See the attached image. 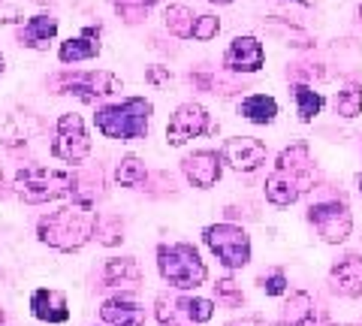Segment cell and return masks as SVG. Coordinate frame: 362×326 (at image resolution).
Instances as JSON below:
<instances>
[{"mask_svg":"<svg viewBox=\"0 0 362 326\" xmlns=\"http://www.w3.org/2000/svg\"><path fill=\"white\" fill-rule=\"evenodd\" d=\"M311 182H314L311 151L305 142H296L278 154V161L266 178V197L275 206H293L311 187Z\"/></svg>","mask_w":362,"mask_h":326,"instance_id":"obj_1","label":"cell"},{"mask_svg":"<svg viewBox=\"0 0 362 326\" xmlns=\"http://www.w3.org/2000/svg\"><path fill=\"white\" fill-rule=\"evenodd\" d=\"M97 230V211L88 199L61 206L58 211H49L40 218V239L58 251H78L90 242Z\"/></svg>","mask_w":362,"mask_h":326,"instance_id":"obj_2","label":"cell"},{"mask_svg":"<svg viewBox=\"0 0 362 326\" xmlns=\"http://www.w3.org/2000/svg\"><path fill=\"white\" fill-rule=\"evenodd\" d=\"M148 121H151V103L145 97H130L124 103L103 106L97 112V130L109 139H145L148 136Z\"/></svg>","mask_w":362,"mask_h":326,"instance_id":"obj_3","label":"cell"},{"mask_svg":"<svg viewBox=\"0 0 362 326\" xmlns=\"http://www.w3.org/2000/svg\"><path fill=\"white\" fill-rule=\"evenodd\" d=\"M157 269L160 275L178 290H197L202 281L209 278L206 263L199 260V254L194 245H160L157 248Z\"/></svg>","mask_w":362,"mask_h":326,"instance_id":"obj_4","label":"cell"},{"mask_svg":"<svg viewBox=\"0 0 362 326\" xmlns=\"http://www.w3.org/2000/svg\"><path fill=\"white\" fill-rule=\"evenodd\" d=\"M16 194L25 202H52L76 194V178L52 166H25L16 175Z\"/></svg>","mask_w":362,"mask_h":326,"instance_id":"obj_5","label":"cell"},{"mask_svg":"<svg viewBox=\"0 0 362 326\" xmlns=\"http://www.w3.org/2000/svg\"><path fill=\"white\" fill-rule=\"evenodd\" d=\"M206 245L226 269H242L251 260V239H247V233L242 227H233V223H214V227H209Z\"/></svg>","mask_w":362,"mask_h":326,"instance_id":"obj_6","label":"cell"},{"mask_svg":"<svg viewBox=\"0 0 362 326\" xmlns=\"http://www.w3.org/2000/svg\"><path fill=\"white\" fill-rule=\"evenodd\" d=\"M52 154L66 163H82L90 154V139L85 133V121L78 115H61L58 127H54V142Z\"/></svg>","mask_w":362,"mask_h":326,"instance_id":"obj_7","label":"cell"},{"mask_svg":"<svg viewBox=\"0 0 362 326\" xmlns=\"http://www.w3.org/2000/svg\"><path fill=\"white\" fill-rule=\"evenodd\" d=\"M308 221L320 233V239L329 245H341L354 230V218H350V209L344 202H317L308 209Z\"/></svg>","mask_w":362,"mask_h":326,"instance_id":"obj_8","label":"cell"},{"mask_svg":"<svg viewBox=\"0 0 362 326\" xmlns=\"http://www.w3.org/2000/svg\"><path fill=\"white\" fill-rule=\"evenodd\" d=\"M211 130L209 112L202 109L199 103H185L175 109V115L169 118L166 124V142L169 145H185L187 139H197L202 133Z\"/></svg>","mask_w":362,"mask_h":326,"instance_id":"obj_9","label":"cell"},{"mask_svg":"<svg viewBox=\"0 0 362 326\" xmlns=\"http://www.w3.org/2000/svg\"><path fill=\"white\" fill-rule=\"evenodd\" d=\"M266 145L254 139V136H233V139H226L223 142V149H221V161L223 163H230L233 170H239V173H254L259 170V166L266 163Z\"/></svg>","mask_w":362,"mask_h":326,"instance_id":"obj_10","label":"cell"},{"mask_svg":"<svg viewBox=\"0 0 362 326\" xmlns=\"http://www.w3.org/2000/svg\"><path fill=\"white\" fill-rule=\"evenodd\" d=\"M61 88L66 94H76L85 103H94L100 97H109L118 91V78L112 73H76V76H61Z\"/></svg>","mask_w":362,"mask_h":326,"instance_id":"obj_11","label":"cell"},{"mask_svg":"<svg viewBox=\"0 0 362 326\" xmlns=\"http://www.w3.org/2000/svg\"><path fill=\"white\" fill-rule=\"evenodd\" d=\"M263 42L257 37H235L223 54V66H230L235 73H257L263 66Z\"/></svg>","mask_w":362,"mask_h":326,"instance_id":"obj_12","label":"cell"},{"mask_svg":"<svg viewBox=\"0 0 362 326\" xmlns=\"http://www.w3.org/2000/svg\"><path fill=\"white\" fill-rule=\"evenodd\" d=\"M181 170H185L190 185L206 190L211 185H218V178H221V157L214 151H194V154H187L185 161H181Z\"/></svg>","mask_w":362,"mask_h":326,"instance_id":"obj_13","label":"cell"},{"mask_svg":"<svg viewBox=\"0 0 362 326\" xmlns=\"http://www.w3.org/2000/svg\"><path fill=\"white\" fill-rule=\"evenodd\" d=\"M329 281H332V290L341 296L350 299H359L362 296V260L359 257H344L329 269Z\"/></svg>","mask_w":362,"mask_h":326,"instance_id":"obj_14","label":"cell"},{"mask_svg":"<svg viewBox=\"0 0 362 326\" xmlns=\"http://www.w3.org/2000/svg\"><path fill=\"white\" fill-rule=\"evenodd\" d=\"M100 318L109 326H145V308L130 296H115L103 302Z\"/></svg>","mask_w":362,"mask_h":326,"instance_id":"obj_15","label":"cell"},{"mask_svg":"<svg viewBox=\"0 0 362 326\" xmlns=\"http://www.w3.org/2000/svg\"><path fill=\"white\" fill-rule=\"evenodd\" d=\"M30 311L37 320H45V323H64L70 318V308H66V296L61 290H33L30 296Z\"/></svg>","mask_w":362,"mask_h":326,"instance_id":"obj_16","label":"cell"},{"mask_svg":"<svg viewBox=\"0 0 362 326\" xmlns=\"http://www.w3.org/2000/svg\"><path fill=\"white\" fill-rule=\"evenodd\" d=\"M100 54V28H85L78 37H70L61 42L58 58L64 64H78V61H90Z\"/></svg>","mask_w":362,"mask_h":326,"instance_id":"obj_17","label":"cell"},{"mask_svg":"<svg viewBox=\"0 0 362 326\" xmlns=\"http://www.w3.org/2000/svg\"><path fill=\"white\" fill-rule=\"evenodd\" d=\"M103 281L106 287H139L142 281V269L133 257H118V260H109L103 269Z\"/></svg>","mask_w":362,"mask_h":326,"instance_id":"obj_18","label":"cell"},{"mask_svg":"<svg viewBox=\"0 0 362 326\" xmlns=\"http://www.w3.org/2000/svg\"><path fill=\"white\" fill-rule=\"evenodd\" d=\"M54 37H58V18L52 16H33L28 18L25 30H21V42L28 49H45Z\"/></svg>","mask_w":362,"mask_h":326,"instance_id":"obj_19","label":"cell"},{"mask_svg":"<svg viewBox=\"0 0 362 326\" xmlns=\"http://www.w3.org/2000/svg\"><path fill=\"white\" fill-rule=\"evenodd\" d=\"M239 112H242L247 121H254V124H272V121H275V115H278V103H275V97L251 94V97L242 100Z\"/></svg>","mask_w":362,"mask_h":326,"instance_id":"obj_20","label":"cell"},{"mask_svg":"<svg viewBox=\"0 0 362 326\" xmlns=\"http://www.w3.org/2000/svg\"><path fill=\"white\" fill-rule=\"evenodd\" d=\"M163 18H166L169 33H175L178 40H194V25H197V18H194V13H190L187 6H181V4L169 6Z\"/></svg>","mask_w":362,"mask_h":326,"instance_id":"obj_21","label":"cell"},{"mask_svg":"<svg viewBox=\"0 0 362 326\" xmlns=\"http://www.w3.org/2000/svg\"><path fill=\"white\" fill-rule=\"evenodd\" d=\"M293 97H296V106H299V118L302 121H314L317 115H320L323 109V97L311 91L308 85H296L293 88Z\"/></svg>","mask_w":362,"mask_h":326,"instance_id":"obj_22","label":"cell"},{"mask_svg":"<svg viewBox=\"0 0 362 326\" xmlns=\"http://www.w3.org/2000/svg\"><path fill=\"white\" fill-rule=\"evenodd\" d=\"M115 178H118V185L124 187H139L145 182V166L139 157H124V161L118 163V170H115Z\"/></svg>","mask_w":362,"mask_h":326,"instance_id":"obj_23","label":"cell"},{"mask_svg":"<svg viewBox=\"0 0 362 326\" xmlns=\"http://www.w3.org/2000/svg\"><path fill=\"white\" fill-rule=\"evenodd\" d=\"M157 4V0H112V6H115V13L127 21V25H136V21H142L145 13Z\"/></svg>","mask_w":362,"mask_h":326,"instance_id":"obj_24","label":"cell"},{"mask_svg":"<svg viewBox=\"0 0 362 326\" xmlns=\"http://www.w3.org/2000/svg\"><path fill=\"white\" fill-rule=\"evenodd\" d=\"M335 109H338V115L341 118H356L362 112V91L359 88H344V91H338Z\"/></svg>","mask_w":362,"mask_h":326,"instance_id":"obj_25","label":"cell"},{"mask_svg":"<svg viewBox=\"0 0 362 326\" xmlns=\"http://www.w3.org/2000/svg\"><path fill=\"white\" fill-rule=\"evenodd\" d=\"M181 308L187 311V318L194 320V323H206L211 320V314H214V302L211 299H199V296H185L178 302Z\"/></svg>","mask_w":362,"mask_h":326,"instance_id":"obj_26","label":"cell"},{"mask_svg":"<svg viewBox=\"0 0 362 326\" xmlns=\"http://www.w3.org/2000/svg\"><path fill=\"white\" fill-rule=\"evenodd\" d=\"M218 30H221V21L214 18V16H197V25H194V40L199 42H209L218 37Z\"/></svg>","mask_w":362,"mask_h":326,"instance_id":"obj_27","label":"cell"},{"mask_svg":"<svg viewBox=\"0 0 362 326\" xmlns=\"http://www.w3.org/2000/svg\"><path fill=\"white\" fill-rule=\"evenodd\" d=\"M259 287H263L269 296H281V293H287V275L281 272V269H275V272H269L266 278H259Z\"/></svg>","mask_w":362,"mask_h":326,"instance_id":"obj_28","label":"cell"},{"mask_svg":"<svg viewBox=\"0 0 362 326\" xmlns=\"http://www.w3.org/2000/svg\"><path fill=\"white\" fill-rule=\"evenodd\" d=\"M214 290H218V299L230 302V305H242V302H245L242 290L235 287V281H233V278H223V281H218V284H214Z\"/></svg>","mask_w":362,"mask_h":326,"instance_id":"obj_29","label":"cell"},{"mask_svg":"<svg viewBox=\"0 0 362 326\" xmlns=\"http://www.w3.org/2000/svg\"><path fill=\"white\" fill-rule=\"evenodd\" d=\"M157 318H160V326H178L173 305H166V299H157Z\"/></svg>","mask_w":362,"mask_h":326,"instance_id":"obj_30","label":"cell"},{"mask_svg":"<svg viewBox=\"0 0 362 326\" xmlns=\"http://www.w3.org/2000/svg\"><path fill=\"white\" fill-rule=\"evenodd\" d=\"M145 78H148V82H154V85H163V82H169V70H160V66H151V70L145 73Z\"/></svg>","mask_w":362,"mask_h":326,"instance_id":"obj_31","label":"cell"},{"mask_svg":"<svg viewBox=\"0 0 362 326\" xmlns=\"http://www.w3.org/2000/svg\"><path fill=\"white\" fill-rule=\"evenodd\" d=\"M226 326H266L259 318H242V320H230Z\"/></svg>","mask_w":362,"mask_h":326,"instance_id":"obj_32","label":"cell"},{"mask_svg":"<svg viewBox=\"0 0 362 326\" xmlns=\"http://www.w3.org/2000/svg\"><path fill=\"white\" fill-rule=\"evenodd\" d=\"M275 326H311V320H281Z\"/></svg>","mask_w":362,"mask_h":326,"instance_id":"obj_33","label":"cell"},{"mask_svg":"<svg viewBox=\"0 0 362 326\" xmlns=\"http://www.w3.org/2000/svg\"><path fill=\"white\" fill-rule=\"evenodd\" d=\"M211 4H218V6H226V4H233V0H211Z\"/></svg>","mask_w":362,"mask_h":326,"instance_id":"obj_34","label":"cell"},{"mask_svg":"<svg viewBox=\"0 0 362 326\" xmlns=\"http://www.w3.org/2000/svg\"><path fill=\"white\" fill-rule=\"evenodd\" d=\"M0 73H4V54H0Z\"/></svg>","mask_w":362,"mask_h":326,"instance_id":"obj_35","label":"cell"},{"mask_svg":"<svg viewBox=\"0 0 362 326\" xmlns=\"http://www.w3.org/2000/svg\"><path fill=\"white\" fill-rule=\"evenodd\" d=\"M0 187H4V173H0Z\"/></svg>","mask_w":362,"mask_h":326,"instance_id":"obj_36","label":"cell"},{"mask_svg":"<svg viewBox=\"0 0 362 326\" xmlns=\"http://www.w3.org/2000/svg\"><path fill=\"white\" fill-rule=\"evenodd\" d=\"M356 182H359V190H362V175H359V178H356Z\"/></svg>","mask_w":362,"mask_h":326,"instance_id":"obj_37","label":"cell"},{"mask_svg":"<svg viewBox=\"0 0 362 326\" xmlns=\"http://www.w3.org/2000/svg\"><path fill=\"white\" fill-rule=\"evenodd\" d=\"M0 320H4V314H0Z\"/></svg>","mask_w":362,"mask_h":326,"instance_id":"obj_38","label":"cell"},{"mask_svg":"<svg viewBox=\"0 0 362 326\" xmlns=\"http://www.w3.org/2000/svg\"><path fill=\"white\" fill-rule=\"evenodd\" d=\"M40 4H45V0H40Z\"/></svg>","mask_w":362,"mask_h":326,"instance_id":"obj_39","label":"cell"}]
</instances>
